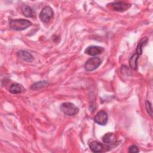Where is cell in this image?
<instances>
[{
    "mask_svg": "<svg viewBox=\"0 0 153 153\" xmlns=\"http://www.w3.org/2000/svg\"><path fill=\"white\" fill-rule=\"evenodd\" d=\"M32 25V23L25 19L12 20L10 22V28L15 30H23Z\"/></svg>",
    "mask_w": 153,
    "mask_h": 153,
    "instance_id": "obj_1",
    "label": "cell"
},
{
    "mask_svg": "<svg viewBox=\"0 0 153 153\" xmlns=\"http://www.w3.org/2000/svg\"><path fill=\"white\" fill-rule=\"evenodd\" d=\"M60 110L66 115L72 116L79 112V109L74 103L71 102H65L60 105Z\"/></svg>",
    "mask_w": 153,
    "mask_h": 153,
    "instance_id": "obj_2",
    "label": "cell"
},
{
    "mask_svg": "<svg viewBox=\"0 0 153 153\" xmlns=\"http://www.w3.org/2000/svg\"><path fill=\"white\" fill-rule=\"evenodd\" d=\"M102 63V60L97 57H94L87 60L84 68L87 71H93L97 69Z\"/></svg>",
    "mask_w": 153,
    "mask_h": 153,
    "instance_id": "obj_3",
    "label": "cell"
},
{
    "mask_svg": "<svg viewBox=\"0 0 153 153\" xmlns=\"http://www.w3.org/2000/svg\"><path fill=\"white\" fill-rule=\"evenodd\" d=\"M53 17V11L50 7L46 6L39 13V19L43 23H48Z\"/></svg>",
    "mask_w": 153,
    "mask_h": 153,
    "instance_id": "obj_4",
    "label": "cell"
},
{
    "mask_svg": "<svg viewBox=\"0 0 153 153\" xmlns=\"http://www.w3.org/2000/svg\"><path fill=\"white\" fill-rule=\"evenodd\" d=\"M111 5V8L116 11H124L128 10L130 7L131 4L124 1H118V2H113L109 4Z\"/></svg>",
    "mask_w": 153,
    "mask_h": 153,
    "instance_id": "obj_5",
    "label": "cell"
},
{
    "mask_svg": "<svg viewBox=\"0 0 153 153\" xmlns=\"http://www.w3.org/2000/svg\"><path fill=\"white\" fill-rule=\"evenodd\" d=\"M108 118V117L107 113L104 111H100L95 115L94 121L96 123L99 125L104 126L107 123Z\"/></svg>",
    "mask_w": 153,
    "mask_h": 153,
    "instance_id": "obj_6",
    "label": "cell"
},
{
    "mask_svg": "<svg viewBox=\"0 0 153 153\" xmlns=\"http://www.w3.org/2000/svg\"><path fill=\"white\" fill-rule=\"evenodd\" d=\"M103 50H104V48L102 47L91 45V46L88 47L85 49V53L90 56H97L101 54L103 51Z\"/></svg>",
    "mask_w": 153,
    "mask_h": 153,
    "instance_id": "obj_7",
    "label": "cell"
},
{
    "mask_svg": "<svg viewBox=\"0 0 153 153\" xmlns=\"http://www.w3.org/2000/svg\"><path fill=\"white\" fill-rule=\"evenodd\" d=\"M17 56L26 62H31L33 60V57L32 55L26 51L20 50L17 53Z\"/></svg>",
    "mask_w": 153,
    "mask_h": 153,
    "instance_id": "obj_8",
    "label": "cell"
},
{
    "mask_svg": "<svg viewBox=\"0 0 153 153\" xmlns=\"http://www.w3.org/2000/svg\"><path fill=\"white\" fill-rule=\"evenodd\" d=\"M89 146L91 150L94 152H102L105 148L104 145L101 143H99L97 141H91L89 143Z\"/></svg>",
    "mask_w": 153,
    "mask_h": 153,
    "instance_id": "obj_9",
    "label": "cell"
},
{
    "mask_svg": "<svg viewBox=\"0 0 153 153\" xmlns=\"http://www.w3.org/2000/svg\"><path fill=\"white\" fill-rule=\"evenodd\" d=\"M25 90L22 85L18 83L12 84L9 88V91L13 94H19L21 93Z\"/></svg>",
    "mask_w": 153,
    "mask_h": 153,
    "instance_id": "obj_10",
    "label": "cell"
},
{
    "mask_svg": "<svg viewBox=\"0 0 153 153\" xmlns=\"http://www.w3.org/2000/svg\"><path fill=\"white\" fill-rule=\"evenodd\" d=\"M147 42H148L147 37H143L139 41V42L137 44V46L136 47V53L139 56L142 54V48L145 45H146Z\"/></svg>",
    "mask_w": 153,
    "mask_h": 153,
    "instance_id": "obj_11",
    "label": "cell"
},
{
    "mask_svg": "<svg viewBox=\"0 0 153 153\" xmlns=\"http://www.w3.org/2000/svg\"><path fill=\"white\" fill-rule=\"evenodd\" d=\"M102 140L104 143H110L115 140V137L113 133H107L102 137Z\"/></svg>",
    "mask_w": 153,
    "mask_h": 153,
    "instance_id": "obj_12",
    "label": "cell"
},
{
    "mask_svg": "<svg viewBox=\"0 0 153 153\" xmlns=\"http://www.w3.org/2000/svg\"><path fill=\"white\" fill-rule=\"evenodd\" d=\"M139 55L137 54H136V53L134 54H133L131 57L130 58L129 60V63H130V67L133 69H136L137 68V60H138V58H139Z\"/></svg>",
    "mask_w": 153,
    "mask_h": 153,
    "instance_id": "obj_13",
    "label": "cell"
},
{
    "mask_svg": "<svg viewBox=\"0 0 153 153\" xmlns=\"http://www.w3.org/2000/svg\"><path fill=\"white\" fill-rule=\"evenodd\" d=\"M22 11L23 15L26 17H32L33 16V12L32 8L26 5H24L22 7Z\"/></svg>",
    "mask_w": 153,
    "mask_h": 153,
    "instance_id": "obj_14",
    "label": "cell"
},
{
    "mask_svg": "<svg viewBox=\"0 0 153 153\" xmlns=\"http://www.w3.org/2000/svg\"><path fill=\"white\" fill-rule=\"evenodd\" d=\"M48 84V83L46 81H41L36 82L30 86V89L34 90H38V89L41 88L42 87H46Z\"/></svg>",
    "mask_w": 153,
    "mask_h": 153,
    "instance_id": "obj_15",
    "label": "cell"
},
{
    "mask_svg": "<svg viewBox=\"0 0 153 153\" xmlns=\"http://www.w3.org/2000/svg\"><path fill=\"white\" fill-rule=\"evenodd\" d=\"M145 105H146V109L147 110L148 113L149 114V115L151 117H152V105H151V103L149 101H146Z\"/></svg>",
    "mask_w": 153,
    "mask_h": 153,
    "instance_id": "obj_16",
    "label": "cell"
},
{
    "mask_svg": "<svg viewBox=\"0 0 153 153\" xmlns=\"http://www.w3.org/2000/svg\"><path fill=\"white\" fill-rule=\"evenodd\" d=\"M128 152L131 153H136L139 152V149L136 145H131L128 148Z\"/></svg>",
    "mask_w": 153,
    "mask_h": 153,
    "instance_id": "obj_17",
    "label": "cell"
}]
</instances>
